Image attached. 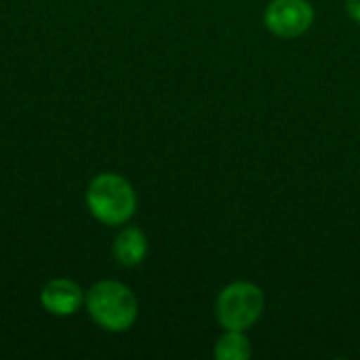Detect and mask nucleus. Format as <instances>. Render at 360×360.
Returning <instances> with one entry per match:
<instances>
[{
    "mask_svg": "<svg viewBox=\"0 0 360 360\" xmlns=\"http://www.w3.org/2000/svg\"><path fill=\"white\" fill-rule=\"evenodd\" d=\"M84 302L91 319L101 329L112 333L131 329L139 314V306L133 291L116 281H101L93 285Z\"/></svg>",
    "mask_w": 360,
    "mask_h": 360,
    "instance_id": "f257e3e1",
    "label": "nucleus"
},
{
    "mask_svg": "<svg viewBox=\"0 0 360 360\" xmlns=\"http://www.w3.org/2000/svg\"><path fill=\"white\" fill-rule=\"evenodd\" d=\"M264 312V293L257 285L247 281H236L228 285L217 302L215 316L224 329L247 331L251 329Z\"/></svg>",
    "mask_w": 360,
    "mask_h": 360,
    "instance_id": "7ed1b4c3",
    "label": "nucleus"
},
{
    "mask_svg": "<svg viewBox=\"0 0 360 360\" xmlns=\"http://www.w3.org/2000/svg\"><path fill=\"white\" fill-rule=\"evenodd\" d=\"M264 21L278 38H297L310 30L314 8L308 0H272L266 6Z\"/></svg>",
    "mask_w": 360,
    "mask_h": 360,
    "instance_id": "20e7f679",
    "label": "nucleus"
},
{
    "mask_svg": "<svg viewBox=\"0 0 360 360\" xmlns=\"http://www.w3.org/2000/svg\"><path fill=\"white\" fill-rule=\"evenodd\" d=\"M346 11H348V15H350L356 23H360V0H348V2H346Z\"/></svg>",
    "mask_w": 360,
    "mask_h": 360,
    "instance_id": "6e6552de",
    "label": "nucleus"
},
{
    "mask_svg": "<svg viewBox=\"0 0 360 360\" xmlns=\"http://www.w3.org/2000/svg\"><path fill=\"white\" fill-rule=\"evenodd\" d=\"M114 255L122 266H139L148 255L146 234L135 226L124 228L114 240Z\"/></svg>",
    "mask_w": 360,
    "mask_h": 360,
    "instance_id": "423d86ee",
    "label": "nucleus"
},
{
    "mask_svg": "<svg viewBox=\"0 0 360 360\" xmlns=\"http://www.w3.org/2000/svg\"><path fill=\"white\" fill-rule=\"evenodd\" d=\"M40 302L44 310L55 316H72L80 310L84 295H82V289L74 281L55 278L44 285L40 293Z\"/></svg>",
    "mask_w": 360,
    "mask_h": 360,
    "instance_id": "39448f33",
    "label": "nucleus"
},
{
    "mask_svg": "<svg viewBox=\"0 0 360 360\" xmlns=\"http://www.w3.org/2000/svg\"><path fill=\"white\" fill-rule=\"evenodd\" d=\"M251 342L245 331L226 329V333L215 344V359L217 360H249L251 359Z\"/></svg>",
    "mask_w": 360,
    "mask_h": 360,
    "instance_id": "0eeeda50",
    "label": "nucleus"
},
{
    "mask_svg": "<svg viewBox=\"0 0 360 360\" xmlns=\"http://www.w3.org/2000/svg\"><path fill=\"white\" fill-rule=\"evenodd\" d=\"M86 205L93 217L101 224L122 226L135 215L137 196L124 177L116 173H101L86 188Z\"/></svg>",
    "mask_w": 360,
    "mask_h": 360,
    "instance_id": "f03ea898",
    "label": "nucleus"
}]
</instances>
